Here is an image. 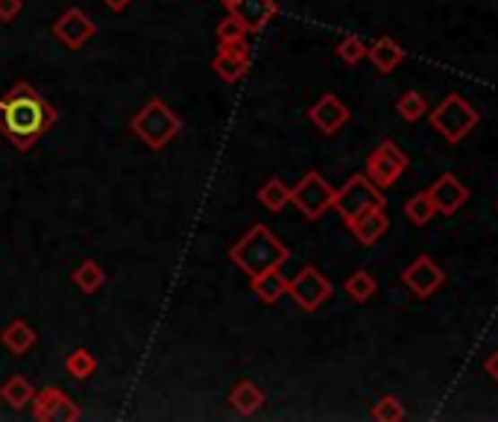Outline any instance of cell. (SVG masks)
Listing matches in <instances>:
<instances>
[{"label": "cell", "instance_id": "obj_1", "mask_svg": "<svg viewBox=\"0 0 498 422\" xmlns=\"http://www.w3.org/2000/svg\"><path fill=\"white\" fill-rule=\"evenodd\" d=\"M57 124V109L44 103V97L30 83H15L0 97V132L13 141V147L27 153L44 132Z\"/></svg>", "mask_w": 498, "mask_h": 422}, {"label": "cell", "instance_id": "obj_2", "mask_svg": "<svg viewBox=\"0 0 498 422\" xmlns=\"http://www.w3.org/2000/svg\"><path fill=\"white\" fill-rule=\"evenodd\" d=\"M229 259L235 261L243 273L256 279V276L267 273V270H279L282 264L291 259V250H287L264 224H256L229 250Z\"/></svg>", "mask_w": 498, "mask_h": 422}, {"label": "cell", "instance_id": "obj_3", "mask_svg": "<svg viewBox=\"0 0 498 422\" xmlns=\"http://www.w3.org/2000/svg\"><path fill=\"white\" fill-rule=\"evenodd\" d=\"M129 127L135 132V138H141L150 150H162L179 136L182 120L164 100L153 97L150 103H144V109H138V112L132 115Z\"/></svg>", "mask_w": 498, "mask_h": 422}, {"label": "cell", "instance_id": "obj_4", "mask_svg": "<svg viewBox=\"0 0 498 422\" xmlns=\"http://www.w3.org/2000/svg\"><path fill=\"white\" fill-rule=\"evenodd\" d=\"M475 124H478V112H475L460 94H449L434 112H431V127H434L449 144H460V138L469 136Z\"/></svg>", "mask_w": 498, "mask_h": 422}, {"label": "cell", "instance_id": "obj_5", "mask_svg": "<svg viewBox=\"0 0 498 422\" xmlns=\"http://www.w3.org/2000/svg\"><path fill=\"white\" fill-rule=\"evenodd\" d=\"M384 203L387 199L381 194V188L375 185L367 173H355L340 191H335V199H331V206L337 208V215L343 220L358 217L361 211H367V208H384Z\"/></svg>", "mask_w": 498, "mask_h": 422}, {"label": "cell", "instance_id": "obj_6", "mask_svg": "<svg viewBox=\"0 0 498 422\" xmlns=\"http://www.w3.org/2000/svg\"><path fill=\"white\" fill-rule=\"evenodd\" d=\"M331 199H335V188H331L317 171H308L302 180L291 188V203L302 211L308 220H319L331 208Z\"/></svg>", "mask_w": 498, "mask_h": 422}, {"label": "cell", "instance_id": "obj_7", "mask_svg": "<svg viewBox=\"0 0 498 422\" xmlns=\"http://www.w3.org/2000/svg\"><path fill=\"white\" fill-rule=\"evenodd\" d=\"M287 294L302 311H317L331 296V282L317 268H302L293 279H287Z\"/></svg>", "mask_w": 498, "mask_h": 422}, {"label": "cell", "instance_id": "obj_8", "mask_svg": "<svg viewBox=\"0 0 498 422\" xmlns=\"http://www.w3.org/2000/svg\"><path fill=\"white\" fill-rule=\"evenodd\" d=\"M30 408H32V417L39 422H76L83 417V410L74 405V399L65 391H59V387L36 391Z\"/></svg>", "mask_w": 498, "mask_h": 422}, {"label": "cell", "instance_id": "obj_9", "mask_svg": "<svg viewBox=\"0 0 498 422\" xmlns=\"http://www.w3.org/2000/svg\"><path fill=\"white\" fill-rule=\"evenodd\" d=\"M407 168V155L393 141H381L367 159V176L379 188H390Z\"/></svg>", "mask_w": 498, "mask_h": 422}, {"label": "cell", "instance_id": "obj_10", "mask_svg": "<svg viewBox=\"0 0 498 422\" xmlns=\"http://www.w3.org/2000/svg\"><path fill=\"white\" fill-rule=\"evenodd\" d=\"M94 32H97L94 21L88 18L80 6L65 9V13L57 18V24H53V36H57L65 48H71V50H80L83 44L94 36Z\"/></svg>", "mask_w": 498, "mask_h": 422}, {"label": "cell", "instance_id": "obj_11", "mask_svg": "<svg viewBox=\"0 0 498 422\" xmlns=\"http://www.w3.org/2000/svg\"><path fill=\"white\" fill-rule=\"evenodd\" d=\"M308 118L314 120V127L323 132V136H335L349 120V109L340 103L335 94H323L317 103L308 109Z\"/></svg>", "mask_w": 498, "mask_h": 422}, {"label": "cell", "instance_id": "obj_12", "mask_svg": "<svg viewBox=\"0 0 498 422\" xmlns=\"http://www.w3.org/2000/svg\"><path fill=\"white\" fill-rule=\"evenodd\" d=\"M402 282L411 287L416 296H431L437 287H442V282H446V273H442L428 255H423V259H416L411 268L402 273Z\"/></svg>", "mask_w": 498, "mask_h": 422}, {"label": "cell", "instance_id": "obj_13", "mask_svg": "<svg viewBox=\"0 0 498 422\" xmlns=\"http://www.w3.org/2000/svg\"><path fill=\"white\" fill-rule=\"evenodd\" d=\"M428 199L431 203H434V211L437 215H455V211L467 203L469 199V191L467 188L460 185V180L458 176H451V173H446V176H440V180L431 185V191H428Z\"/></svg>", "mask_w": 498, "mask_h": 422}, {"label": "cell", "instance_id": "obj_14", "mask_svg": "<svg viewBox=\"0 0 498 422\" xmlns=\"http://www.w3.org/2000/svg\"><path fill=\"white\" fill-rule=\"evenodd\" d=\"M229 13L247 27V32H261L279 13V4L275 0H235Z\"/></svg>", "mask_w": 498, "mask_h": 422}, {"label": "cell", "instance_id": "obj_15", "mask_svg": "<svg viewBox=\"0 0 498 422\" xmlns=\"http://www.w3.org/2000/svg\"><path fill=\"white\" fill-rule=\"evenodd\" d=\"M346 226L352 229V235H355L363 247H372V243L387 232L390 220H387L384 208H367V211H361L358 217L346 220Z\"/></svg>", "mask_w": 498, "mask_h": 422}, {"label": "cell", "instance_id": "obj_16", "mask_svg": "<svg viewBox=\"0 0 498 422\" xmlns=\"http://www.w3.org/2000/svg\"><path fill=\"white\" fill-rule=\"evenodd\" d=\"M0 343H4L13 355H27L39 343V335L27 320H13V323L4 329V335H0Z\"/></svg>", "mask_w": 498, "mask_h": 422}, {"label": "cell", "instance_id": "obj_17", "mask_svg": "<svg viewBox=\"0 0 498 422\" xmlns=\"http://www.w3.org/2000/svg\"><path fill=\"white\" fill-rule=\"evenodd\" d=\"M367 57L381 74H390L396 65L405 59V50H402V44L393 41L390 36H381L372 48H367Z\"/></svg>", "mask_w": 498, "mask_h": 422}, {"label": "cell", "instance_id": "obj_18", "mask_svg": "<svg viewBox=\"0 0 498 422\" xmlns=\"http://www.w3.org/2000/svg\"><path fill=\"white\" fill-rule=\"evenodd\" d=\"M229 405L235 408L240 417H252L264 405V391H261L256 382H240V384L232 387Z\"/></svg>", "mask_w": 498, "mask_h": 422}, {"label": "cell", "instance_id": "obj_19", "mask_svg": "<svg viewBox=\"0 0 498 422\" xmlns=\"http://www.w3.org/2000/svg\"><path fill=\"white\" fill-rule=\"evenodd\" d=\"M32 396H36V387H32L24 375H9L6 379V384L0 387V399H4V402L9 405V408H15V410H21V408H27L30 402H32Z\"/></svg>", "mask_w": 498, "mask_h": 422}, {"label": "cell", "instance_id": "obj_20", "mask_svg": "<svg viewBox=\"0 0 498 422\" xmlns=\"http://www.w3.org/2000/svg\"><path fill=\"white\" fill-rule=\"evenodd\" d=\"M252 291L261 299V303H279V299L287 294V279L279 270H267L252 279Z\"/></svg>", "mask_w": 498, "mask_h": 422}, {"label": "cell", "instance_id": "obj_21", "mask_svg": "<svg viewBox=\"0 0 498 422\" xmlns=\"http://www.w3.org/2000/svg\"><path fill=\"white\" fill-rule=\"evenodd\" d=\"M71 282L80 287L83 294H97L100 287L106 285V273H103V268H100L97 261H92V259H85L80 268H76L74 273H71Z\"/></svg>", "mask_w": 498, "mask_h": 422}, {"label": "cell", "instance_id": "obj_22", "mask_svg": "<svg viewBox=\"0 0 498 422\" xmlns=\"http://www.w3.org/2000/svg\"><path fill=\"white\" fill-rule=\"evenodd\" d=\"M258 203H261L264 208H270V211H282L287 203H291V188H287V185L279 180V176H270V180L261 185Z\"/></svg>", "mask_w": 498, "mask_h": 422}, {"label": "cell", "instance_id": "obj_23", "mask_svg": "<svg viewBox=\"0 0 498 422\" xmlns=\"http://www.w3.org/2000/svg\"><path fill=\"white\" fill-rule=\"evenodd\" d=\"M249 65H252V59H238V57H226V53H217L212 68L223 83H238L240 76H247Z\"/></svg>", "mask_w": 498, "mask_h": 422}, {"label": "cell", "instance_id": "obj_24", "mask_svg": "<svg viewBox=\"0 0 498 422\" xmlns=\"http://www.w3.org/2000/svg\"><path fill=\"white\" fill-rule=\"evenodd\" d=\"M65 370H68L74 379H80V382H85L88 375H92L94 370H97V358L88 349H74L71 355H68V361H65Z\"/></svg>", "mask_w": 498, "mask_h": 422}, {"label": "cell", "instance_id": "obj_25", "mask_svg": "<svg viewBox=\"0 0 498 422\" xmlns=\"http://www.w3.org/2000/svg\"><path fill=\"white\" fill-rule=\"evenodd\" d=\"M405 215H407V220H411V224L425 226L428 220L437 215V211H434V203H431V199H428V191H425V194H416V197L407 199V203H405Z\"/></svg>", "mask_w": 498, "mask_h": 422}, {"label": "cell", "instance_id": "obj_26", "mask_svg": "<svg viewBox=\"0 0 498 422\" xmlns=\"http://www.w3.org/2000/svg\"><path fill=\"white\" fill-rule=\"evenodd\" d=\"M375 287H379V285H375V279L367 270H355L346 279V294L355 299V303H367V299L375 294Z\"/></svg>", "mask_w": 498, "mask_h": 422}, {"label": "cell", "instance_id": "obj_27", "mask_svg": "<svg viewBox=\"0 0 498 422\" xmlns=\"http://www.w3.org/2000/svg\"><path fill=\"white\" fill-rule=\"evenodd\" d=\"M396 109H398V115H402L405 120H411V124H414V120H419L428 112V100L423 94H416V92H407V94L398 97Z\"/></svg>", "mask_w": 498, "mask_h": 422}, {"label": "cell", "instance_id": "obj_28", "mask_svg": "<svg viewBox=\"0 0 498 422\" xmlns=\"http://www.w3.org/2000/svg\"><path fill=\"white\" fill-rule=\"evenodd\" d=\"M372 419L398 422V419H405V408H402V402H398L396 396H381L379 402H375V408H372Z\"/></svg>", "mask_w": 498, "mask_h": 422}, {"label": "cell", "instance_id": "obj_29", "mask_svg": "<svg viewBox=\"0 0 498 422\" xmlns=\"http://www.w3.org/2000/svg\"><path fill=\"white\" fill-rule=\"evenodd\" d=\"M337 57L346 65H358L363 57H367V44H363L358 36H346L337 44Z\"/></svg>", "mask_w": 498, "mask_h": 422}, {"label": "cell", "instance_id": "obj_30", "mask_svg": "<svg viewBox=\"0 0 498 422\" xmlns=\"http://www.w3.org/2000/svg\"><path fill=\"white\" fill-rule=\"evenodd\" d=\"M243 36H247V27H243L232 13L217 24V41H238Z\"/></svg>", "mask_w": 498, "mask_h": 422}, {"label": "cell", "instance_id": "obj_31", "mask_svg": "<svg viewBox=\"0 0 498 422\" xmlns=\"http://www.w3.org/2000/svg\"><path fill=\"white\" fill-rule=\"evenodd\" d=\"M21 9H24V0H0V21L9 24L21 15Z\"/></svg>", "mask_w": 498, "mask_h": 422}, {"label": "cell", "instance_id": "obj_32", "mask_svg": "<svg viewBox=\"0 0 498 422\" xmlns=\"http://www.w3.org/2000/svg\"><path fill=\"white\" fill-rule=\"evenodd\" d=\"M486 373H490L493 375V379L498 382V349L490 355V358H486Z\"/></svg>", "mask_w": 498, "mask_h": 422}, {"label": "cell", "instance_id": "obj_33", "mask_svg": "<svg viewBox=\"0 0 498 422\" xmlns=\"http://www.w3.org/2000/svg\"><path fill=\"white\" fill-rule=\"evenodd\" d=\"M103 4L112 9V13H124V9H129L132 0H103Z\"/></svg>", "mask_w": 498, "mask_h": 422}, {"label": "cell", "instance_id": "obj_34", "mask_svg": "<svg viewBox=\"0 0 498 422\" xmlns=\"http://www.w3.org/2000/svg\"><path fill=\"white\" fill-rule=\"evenodd\" d=\"M220 4H223L226 9H232V6H235V0H220Z\"/></svg>", "mask_w": 498, "mask_h": 422}]
</instances>
